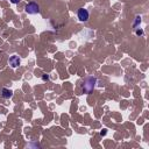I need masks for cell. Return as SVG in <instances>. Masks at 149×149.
<instances>
[{
  "instance_id": "1",
  "label": "cell",
  "mask_w": 149,
  "mask_h": 149,
  "mask_svg": "<svg viewBox=\"0 0 149 149\" xmlns=\"http://www.w3.org/2000/svg\"><path fill=\"white\" fill-rule=\"evenodd\" d=\"M96 83H97V79L95 77H89L84 80V85H83V92L84 93H91L96 87Z\"/></svg>"
},
{
  "instance_id": "2",
  "label": "cell",
  "mask_w": 149,
  "mask_h": 149,
  "mask_svg": "<svg viewBox=\"0 0 149 149\" xmlns=\"http://www.w3.org/2000/svg\"><path fill=\"white\" fill-rule=\"evenodd\" d=\"M25 12H26L27 14H37V13H40V5L35 1H30L28 3L26 6H25Z\"/></svg>"
},
{
  "instance_id": "3",
  "label": "cell",
  "mask_w": 149,
  "mask_h": 149,
  "mask_svg": "<svg viewBox=\"0 0 149 149\" xmlns=\"http://www.w3.org/2000/svg\"><path fill=\"white\" fill-rule=\"evenodd\" d=\"M77 17L80 22H86V21H89L90 14H89V12H87V9L79 8L77 11Z\"/></svg>"
},
{
  "instance_id": "4",
  "label": "cell",
  "mask_w": 149,
  "mask_h": 149,
  "mask_svg": "<svg viewBox=\"0 0 149 149\" xmlns=\"http://www.w3.org/2000/svg\"><path fill=\"white\" fill-rule=\"evenodd\" d=\"M9 65L12 66V68H13V69H15V68H17V66L20 65V58L17 57V56H11V57H9Z\"/></svg>"
},
{
  "instance_id": "5",
  "label": "cell",
  "mask_w": 149,
  "mask_h": 149,
  "mask_svg": "<svg viewBox=\"0 0 149 149\" xmlns=\"http://www.w3.org/2000/svg\"><path fill=\"white\" fill-rule=\"evenodd\" d=\"M1 96H3V98H5V99H9V98L13 97V91L9 89L4 87V89L1 90Z\"/></svg>"
},
{
  "instance_id": "6",
  "label": "cell",
  "mask_w": 149,
  "mask_h": 149,
  "mask_svg": "<svg viewBox=\"0 0 149 149\" xmlns=\"http://www.w3.org/2000/svg\"><path fill=\"white\" fill-rule=\"evenodd\" d=\"M140 23H141V16H136V17H135V22H134V25H133V26H134V28H136Z\"/></svg>"
},
{
  "instance_id": "7",
  "label": "cell",
  "mask_w": 149,
  "mask_h": 149,
  "mask_svg": "<svg viewBox=\"0 0 149 149\" xmlns=\"http://www.w3.org/2000/svg\"><path fill=\"white\" fill-rule=\"evenodd\" d=\"M135 34L138 35V36H142V35H143V29L136 28V30H135Z\"/></svg>"
},
{
  "instance_id": "8",
  "label": "cell",
  "mask_w": 149,
  "mask_h": 149,
  "mask_svg": "<svg viewBox=\"0 0 149 149\" xmlns=\"http://www.w3.org/2000/svg\"><path fill=\"white\" fill-rule=\"evenodd\" d=\"M42 80H44V82H46V80H49V74H43Z\"/></svg>"
},
{
  "instance_id": "9",
  "label": "cell",
  "mask_w": 149,
  "mask_h": 149,
  "mask_svg": "<svg viewBox=\"0 0 149 149\" xmlns=\"http://www.w3.org/2000/svg\"><path fill=\"white\" fill-rule=\"evenodd\" d=\"M106 133H107V129H103V131L100 132V135L104 136V135H106Z\"/></svg>"
},
{
  "instance_id": "10",
  "label": "cell",
  "mask_w": 149,
  "mask_h": 149,
  "mask_svg": "<svg viewBox=\"0 0 149 149\" xmlns=\"http://www.w3.org/2000/svg\"><path fill=\"white\" fill-rule=\"evenodd\" d=\"M9 1H11L12 4H19L21 1V0H9Z\"/></svg>"
}]
</instances>
